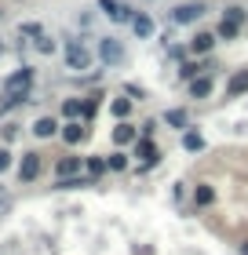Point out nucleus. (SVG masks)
I'll list each match as a JSON object with an SVG mask.
<instances>
[{"label": "nucleus", "instance_id": "nucleus-1", "mask_svg": "<svg viewBox=\"0 0 248 255\" xmlns=\"http://www.w3.org/2000/svg\"><path fill=\"white\" fill-rule=\"evenodd\" d=\"M66 66L73 69V73H84V69H91V51L80 40H69L66 44Z\"/></svg>", "mask_w": 248, "mask_h": 255}, {"label": "nucleus", "instance_id": "nucleus-2", "mask_svg": "<svg viewBox=\"0 0 248 255\" xmlns=\"http://www.w3.org/2000/svg\"><path fill=\"white\" fill-rule=\"evenodd\" d=\"M33 77H37L33 66H18L15 73L4 80V95H11V91H33Z\"/></svg>", "mask_w": 248, "mask_h": 255}, {"label": "nucleus", "instance_id": "nucleus-3", "mask_svg": "<svg viewBox=\"0 0 248 255\" xmlns=\"http://www.w3.org/2000/svg\"><path fill=\"white\" fill-rule=\"evenodd\" d=\"M40 171H44V160H40L37 149L22 153V160H18V179H22V182H37V179H40Z\"/></svg>", "mask_w": 248, "mask_h": 255}, {"label": "nucleus", "instance_id": "nucleus-4", "mask_svg": "<svg viewBox=\"0 0 248 255\" xmlns=\"http://www.w3.org/2000/svg\"><path fill=\"white\" fill-rule=\"evenodd\" d=\"M132 153H135L139 160H143L146 168H150V164H157V160H161V149H157V142H153V138H146V135H139V138H135Z\"/></svg>", "mask_w": 248, "mask_h": 255}, {"label": "nucleus", "instance_id": "nucleus-5", "mask_svg": "<svg viewBox=\"0 0 248 255\" xmlns=\"http://www.w3.org/2000/svg\"><path fill=\"white\" fill-rule=\"evenodd\" d=\"M99 59H102L106 66H121V62H124V48H121V40L102 37V40H99Z\"/></svg>", "mask_w": 248, "mask_h": 255}, {"label": "nucleus", "instance_id": "nucleus-6", "mask_svg": "<svg viewBox=\"0 0 248 255\" xmlns=\"http://www.w3.org/2000/svg\"><path fill=\"white\" fill-rule=\"evenodd\" d=\"M201 15H205V4H201V0H197V4H179L172 11V22H175V26H190V22H197Z\"/></svg>", "mask_w": 248, "mask_h": 255}, {"label": "nucleus", "instance_id": "nucleus-7", "mask_svg": "<svg viewBox=\"0 0 248 255\" xmlns=\"http://www.w3.org/2000/svg\"><path fill=\"white\" fill-rule=\"evenodd\" d=\"M58 135H62V142H66V146H80V142L88 138V124H84V121H66Z\"/></svg>", "mask_w": 248, "mask_h": 255}, {"label": "nucleus", "instance_id": "nucleus-8", "mask_svg": "<svg viewBox=\"0 0 248 255\" xmlns=\"http://www.w3.org/2000/svg\"><path fill=\"white\" fill-rule=\"evenodd\" d=\"M212 69H216V66H212V59H186V62L179 66V77L186 80V84H190L194 77H201V73H212Z\"/></svg>", "mask_w": 248, "mask_h": 255}, {"label": "nucleus", "instance_id": "nucleus-9", "mask_svg": "<svg viewBox=\"0 0 248 255\" xmlns=\"http://www.w3.org/2000/svg\"><path fill=\"white\" fill-rule=\"evenodd\" d=\"M99 7H102L113 22H132V18H135V15H132V7L121 4V0H99Z\"/></svg>", "mask_w": 248, "mask_h": 255}, {"label": "nucleus", "instance_id": "nucleus-10", "mask_svg": "<svg viewBox=\"0 0 248 255\" xmlns=\"http://www.w3.org/2000/svg\"><path fill=\"white\" fill-rule=\"evenodd\" d=\"M216 186H212V182H197V186H194V197H190V201H194V208H212V204H216Z\"/></svg>", "mask_w": 248, "mask_h": 255}, {"label": "nucleus", "instance_id": "nucleus-11", "mask_svg": "<svg viewBox=\"0 0 248 255\" xmlns=\"http://www.w3.org/2000/svg\"><path fill=\"white\" fill-rule=\"evenodd\" d=\"M84 171V157H62L55 164V179H69V175H80Z\"/></svg>", "mask_w": 248, "mask_h": 255}, {"label": "nucleus", "instance_id": "nucleus-12", "mask_svg": "<svg viewBox=\"0 0 248 255\" xmlns=\"http://www.w3.org/2000/svg\"><path fill=\"white\" fill-rule=\"evenodd\" d=\"M135 138H139V128L132 121H121V124L113 128V142L117 146H135Z\"/></svg>", "mask_w": 248, "mask_h": 255}, {"label": "nucleus", "instance_id": "nucleus-13", "mask_svg": "<svg viewBox=\"0 0 248 255\" xmlns=\"http://www.w3.org/2000/svg\"><path fill=\"white\" fill-rule=\"evenodd\" d=\"M212 91H216V80H212V73H201L190 80V99H208Z\"/></svg>", "mask_w": 248, "mask_h": 255}, {"label": "nucleus", "instance_id": "nucleus-14", "mask_svg": "<svg viewBox=\"0 0 248 255\" xmlns=\"http://www.w3.org/2000/svg\"><path fill=\"white\" fill-rule=\"evenodd\" d=\"M241 95H248V69H238L227 80V99H241Z\"/></svg>", "mask_w": 248, "mask_h": 255}, {"label": "nucleus", "instance_id": "nucleus-15", "mask_svg": "<svg viewBox=\"0 0 248 255\" xmlns=\"http://www.w3.org/2000/svg\"><path fill=\"white\" fill-rule=\"evenodd\" d=\"M164 124H168V128H175V131H186V128H190V113H186L183 106L164 110Z\"/></svg>", "mask_w": 248, "mask_h": 255}, {"label": "nucleus", "instance_id": "nucleus-16", "mask_svg": "<svg viewBox=\"0 0 248 255\" xmlns=\"http://www.w3.org/2000/svg\"><path fill=\"white\" fill-rule=\"evenodd\" d=\"M205 146L208 142H205V135H201L197 128H186V131H183V149H186V153H201Z\"/></svg>", "mask_w": 248, "mask_h": 255}, {"label": "nucleus", "instance_id": "nucleus-17", "mask_svg": "<svg viewBox=\"0 0 248 255\" xmlns=\"http://www.w3.org/2000/svg\"><path fill=\"white\" fill-rule=\"evenodd\" d=\"M58 128H62V124H58L55 117H37V124H33V135H37V138H55Z\"/></svg>", "mask_w": 248, "mask_h": 255}, {"label": "nucleus", "instance_id": "nucleus-18", "mask_svg": "<svg viewBox=\"0 0 248 255\" xmlns=\"http://www.w3.org/2000/svg\"><path fill=\"white\" fill-rule=\"evenodd\" d=\"M84 186H95L91 175H69V179H55V190H84Z\"/></svg>", "mask_w": 248, "mask_h": 255}, {"label": "nucleus", "instance_id": "nucleus-19", "mask_svg": "<svg viewBox=\"0 0 248 255\" xmlns=\"http://www.w3.org/2000/svg\"><path fill=\"white\" fill-rule=\"evenodd\" d=\"M216 40H219L216 33H197V37L190 40V51H194V55H208L212 48H216Z\"/></svg>", "mask_w": 248, "mask_h": 255}, {"label": "nucleus", "instance_id": "nucleus-20", "mask_svg": "<svg viewBox=\"0 0 248 255\" xmlns=\"http://www.w3.org/2000/svg\"><path fill=\"white\" fill-rule=\"evenodd\" d=\"M106 171H110V168H106V157H84V175H91L99 182Z\"/></svg>", "mask_w": 248, "mask_h": 255}, {"label": "nucleus", "instance_id": "nucleus-21", "mask_svg": "<svg viewBox=\"0 0 248 255\" xmlns=\"http://www.w3.org/2000/svg\"><path fill=\"white\" fill-rule=\"evenodd\" d=\"M132 29H135L139 40H150V37H153V18H150V15H135V18H132Z\"/></svg>", "mask_w": 248, "mask_h": 255}, {"label": "nucleus", "instance_id": "nucleus-22", "mask_svg": "<svg viewBox=\"0 0 248 255\" xmlns=\"http://www.w3.org/2000/svg\"><path fill=\"white\" fill-rule=\"evenodd\" d=\"M80 110H84V99H77V95L62 99V117L66 121H80Z\"/></svg>", "mask_w": 248, "mask_h": 255}, {"label": "nucleus", "instance_id": "nucleus-23", "mask_svg": "<svg viewBox=\"0 0 248 255\" xmlns=\"http://www.w3.org/2000/svg\"><path fill=\"white\" fill-rule=\"evenodd\" d=\"M132 106H135V99L121 95V99H113V102H110V113H113L117 121H128V113H132Z\"/></svg>", "mask_w": 248, "mask_h": 255}, {"label": "nucleus", "instance_id": "nucleus-24", "mask_svg": "<svg viewBox=\"0 0 248 255\" xmlns=\"http://www.w3.org/2000/svg\"><path fill=\"white\" fill-rule=\"evenodd\" d=\"M216 37H219V40H238V37H241V26H238V22H227V18H223L219 29H216Z\"/></svg>", "mask_w": 248, "mask_h": 255}, {"label": "nucleus", "instance_id": "nucleus-25", "mask_svg": "<svg viewBox=\"0 0 248 255\" xmlns=\"http://www.w3.org/2000/svg\"><path fill=\"white\" fill-rule=\"evenodd\" d=\"M106 168H110V171H124L128 168V153H124V149H113V153L106 157Z\"/></svg>", "mask_w": 248, "mask_h": 255}, {"label": "nucleus", "instance_id": "nucleus-26", "mask_svg": "<svg viewBox=\"0 0 248 255\" xmlns=\"http://www.w3.org/2000/svg\"><path fill=\"white\" fill-rule=\"evenodd\" d=\"M124 95L143 102V99H146V88H143V84H135V80H128V84H124Z\"/></svg>", "mask_w": 248, "mask_h": 255}, {"label": "nucleus", "instance_id": "nucleus-27", "mask_svg": "<svg viewBox=\"0 0 248 255\" xmlns=\"http://www.w3.org/2000/svg\"><path fill=\"white\" fill-rule=\"evenodd\" d=\"M22 37H44V29H40V22H22L18 26Z\"/></svg>", "mask_w": 248, "mask_h": 255}, {"label": "nucleus", "instance_id": "nucleus-28", "mask_svg": "<svg viewBox=\"0 0 248 255\" xmlns=\"http://www.w3.org/2000/svg\"><path fill=\"white\" fill-rule=\"evenodd\" d=\"M11 164H15V153H11L7 146H0V175H4V171H7Z\"/></svg>", "mask_w": 248, "mask_h": 255}, {"label": "nucleus", "instance_id": "nucleus-29", "mask_svg": "<svg viewBox=\"0 0 248 255\" xmlns=\"http://www.w3.org/2000/svg\"><path fill=\"white\" fill-rule=\"evenodd\" d=\"M223 18H227V22H238V26H241V22H245V7H227V11H223Z\"/></svg>", "mask_w": 248, "mask_h": 255}, {"label": "nucleus", "instance_id": "nucleus-30", "mask_svg": "<svg viewBox=\"0 0 248 255\" xmlns=\"http://www.w3.org/2000/svg\"><path fill=\"white\" fill-rule=\"evenodd\" d=\"M37 51L40 55H55V40L51 37H37Z\"/></svg>", "mask_w": 248, "mask_h": 255}, {"label": "nucleus", "instance_id": "nucleus-31", "mask_svg": "<svg viewBox=\"0 0 248 255\" xmlns=\"http://www.w3.org/2000/svg\"><path fill=\"white\" fill-rule=\"evenodd\" d=\"M168 59H175V62H186V48H179V44H172V48H168Z\"/></svg>", "mask_w": 248, "mask_h": 255}, {"label": "nucleus", "instance_id": "nucleus-32", "mask_svg": "<svg viewBox=\"0 0 248 255\" xmlns=\"http://www.w3.org/2000/svg\"><path fill=\"white\" fill-rule=\"evenodd\" d=\"M139 135L153 138V135H157V121H143V128H139Z\"/></svg>", "mask_w": 248, "mask_h": 255}, {"label": "nucleus", "instance_id": "nucleus-33", "mask_svg": "<svg viewBox=\"0 0 248 255\" xmlns=\"http://www.w3.org/2000/svg\"><path fill=\"white\" fill-rule=\"evenodd\" d=\"M0 135H4V146H7V142H15V135H18V124H7Z\"/></svg>", "mask_w": 248, "mask_h": 255}, {"label": "nucleus", "instance_id": "nucleus-34", "mask_svg": "<svg viewBox=\"0 0 248 255\" xmlns=\"http://www.w3.org/2000/svg\"><path fill=\"white\" fill-rule=\"evenodd\" d=\"M238 252H241V255H248V237H245L241 245H238Z\"/></svg>", "mask_w": 248, "mask_h": 255}, {"label": "nucleus", "instance_id": "nucleus-35", "mask_svg": "<svg viewBox=\"0 0 248 255\" xmlns=\"http://www.w3.org/2000/svg\"><path fill=\"white\" fill-rule=\"evenodd\" d=\"M0 204H4V201H0Z\"/></svg>", "mask_w": 248, "mask_h": 255}]
</instances>
